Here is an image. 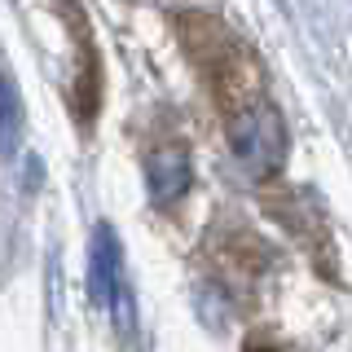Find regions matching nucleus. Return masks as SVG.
Instances as JSON below:
<instances>
[{"instance_id": "1", "label": "nucleus", "mask_w": 352, "mask_h": 352, "mask_svg": "<svg viewBox=\"0 0 352 352\" xmlns=\"http://www.w3.org/2000/svg\"><path fill=\"white\" fill-rule=\"evenodd\" d=\"M229 150H234L238 168L256 181L282 172L286 163V124L273 102H251L229 119Z\"/></svg>"}, {"instance_id": "2", "label": "nucleus", "mask_w": 352, "mask_h": 352, "mask_svg": "<svg viewBox=\"0 0 352 352\" xmlns=\"http://www.w3.org/2000/svg\"><path fill=\"white\" fill-rule=\"evenodd\" d=\"M88 295L97 308H106L119 335H132L137 326V300H132V282L124 269V247L110 225L93 229V247H88Z\"/></svg>"}, {"instance_id": "3", "label": "nucleus", "mask_w": 352, "mask_h": 352, "mask_svg": "<svg viewBox=\"0 0 352 352\" xmlns=\"http://www.w3.org/2000/svg\"><path fill=\"white\" fill-rule=\"evenodd\" d=\"M141 172H146V190L159 207H176L194 185V168H190V150L181 141H163V146H150L146 159H141Z\"/></svg>"}, {"instance_id": "4", "label": "nucleus", "mask_w": 352, "mask_h": 352, "mask_svg": "<svg viewBox=\"0 0 352 352\" xmlns=\"http://www.w3.org/2000/svg\"><path fill=\"white\" fill-rule=\"evenodd\" d=\"M27 137V106L14 84V75L0 66V159H14Z\"/></svg>"}]
</instances>
